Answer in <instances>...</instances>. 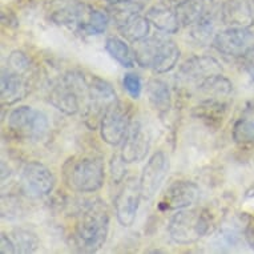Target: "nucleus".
I'll return each instance as SVG.
<instances>
[{
    "label": "nucleus",
    "mask_w": 254,
    "mask_h": 254,
    "mask_svg": "<svg viewBox=\"0 0 254 254\" xmlns=\"http://www.w3.org/2000/svg\"><path fill=\"white\" fill-rule=\"evenodd\" d=\"M200 198V188L192 181H175L165 189L158 209L163 212H177L192 208Z\"/></svg>",
    "instance_id": "obj_13"
},
{
    "label": "nucleus",
    "mask_w": 254,
    "mask_h": 254,
    "mask_svg": "<svg viewBox=\"0 0 254 254\" xmlns=\"http://www.w3.org/2000/svg\"><path fill=\"white\" fill-rule=\"evenodd\" d=\"M28 77L4 67L1 71V104L16 103L28 93Z\"/></svg>",
    "instance_id": "obj_16"
},
{
    "label": "nucleus",
    "mask_w": 254,
    "mask_h": 254,
    "mask_svg": "<svg viewBox=\"0 0 254 254\" xmlns=\"http://www.w3.org/2000/svg\"><path fill=\"white\" fill-rule=\"evenodd\" d=\"M5 67L17 72V73L29 76L32 65H31V62L27 58V55L20 52V51H13L12 54L8 56V59H7V65Z\"/></svg>",
    "instance_id": "obj_25"
},
{
    "label": "nucleus",
    "mask_w": 254,
    "mask_h": 254,
    "mask_svg": "<svg viewBox=\"0 0 254 254\" xmlns=\"http://www.w3.org/2000/svg\"><path fill=\"white\" fill-rule=\"evenodd\" d=\"M133 44L134 59L140 67L148 68L157 73H167L179 63L181 51L175 40L165 35L146 36Z\"/></svg>",
    "instance_id": "obj_2"
},
{
    "label": "nucleus",
    "mask_w": 254,
    "mask_h": 254,
    "mask_svg": "<svg viewBox=\"0 0 254 254\" xmlns=\"http://www.w3.org/2000/svg\"><path fill=\"white\" fill-rule=\"evenodd\" d=\"M146 17L149 23H152L156 28L165 34H176L179 31V17L176 16V13L172 12L171 9L156 7L150 9Z\"/></svg>",
    "instance_id": "obj_22"
},
{
    "label": "nucleus",
    "mask_w": 254,
    "mask_h": 254,
    "mask_svg": "<svg viewBox=\"0 0 254 254\" xmlns=\"http://www.w3.org/2000/svg\"><path fill=\"white\" fill-rule=\"evenodd\" d=\"M222 73L220 62L212 56H193L181 64L177 73L179 83L193 91L202 81Z\"/></svg>",
    "instance_id": "obj_9"
},
{
    "label": "nucleus",
    "mask_w": 254,
    "mask_h": 254,
    "mask_svg": "<svg viewBox=\"0 0 254 254\" xmlns=\"http://www.w3.org/2000/svg\"><path fill=\"white\" fill-rule=\"evenodd\" d=\"M232 137L237 144L254 142V104L246 107L232 129Z\"/></svg>",
    "instance_id": "obj_20"
},
{
    "label": "nucleus",
    "mask_w": 254,
    "mask_h": 254,
    "mask_svg": "<svg viewBox=\"0 0 254 254\" xmlns=\"http://www.w3.org/2000/svg\"><path fill=\"white\" fill-rule=\"evenodd\" d=\"M150 148V133L140 120H132L121 146V158L127 164L141 163Z\"/></svg>",
    "instance_id": "obj_14"
},
{
    "label": "nucleus",
    "mask_w": 254,
    "mask_h": 254,
    "mask_svg": "<svg viewBox=\"0 0 254 254\" xmlns=\"http://www.w3.org/2000/svg\"><path fill=\"white\" fill-rule=\"evenodd\" d=\"M212 46L222 55L244 58L254 48V34L245 27H230L216 34Z\"/></svg>",
    "instance_id": "obj_10"
},
{
    "label": "nucleus",
    "mask_w": 254,
    "mask_h": 254,
    "mask_svg": "<svg viewBox=\"0 0 254 254\" xmlns=\"http://www.w3.org/2000/svg\"><path fill=\"white\" fill-rule=\"evenodd\" d=\"M169 172V158L163 150H157L146 161L140 176V189L144 200H152L157 194Z\"/></svg>",
    "instance_id": "obj_12"
},
{
    "label": "nucleus",
    "mask_w": 254,
    "mask_h": 254,
    "mask_svg": "<svg viewBox=\"0 0 254 254\" xmlns=\"http://www.w3.org/2000/svg\"><path fill=\"white\" fill-rule=\"evenodd\" d=\"M123 87L127 91V93L129 95L132 99L137 100L141 96L142 91V81L141 77L134 73H127L123 77Z\"/></svg>",
    "instance_id": "obj_26"
},
{
    "label": "nucleus",
    "mask_w": 254,
    "mask_h": 254,
    "mask_svg": "<svg viewBox=\"0 0 254 254\" xmlns=\"http://www.w3.org/2000/svg\"><path fill=\"white\" fill-rule=\"evenodd\" d=\"M0 252L3 254H13L16 253V246L13 242L12 237H9L5 233H1V238H0Z\"/></svg>",
    "instance_id": "obj_28"
},
{
    "label": "nucleus",
    "mask_w": 254,
    "mask_h": 254,
    "mask_svg": "<svg viewBox=\"0 0 254 254\" xmlns=\"http://www.w3.org/2000/svg\"><path fill=\"white\" fill-rule=\"evenodd\" d=\"M242 64H244V69L246 73L250 76V79L254 80V48L242 58Z\"/></svg>",
    "instance_id": "obj_29"
},
{
    "label": "nucleus",
    "mask_w": 254,
    "mask_h": 254,
    "mask_svg": "<svg viewBox=\"0 0 254 254\" xmlns=\"http://www.w3.org/2000/svg\"><path fill=\"white\" fill-rule=\"evenodd\" d=\"M130 113L132 105L121 100H116L105 111L100 121V134L104 142L116 146L124 141L132 123Z\"/></svg>",
    "instance_id": "obj_8"
},
{
    "label": "nucleus",
    "mask_w": 254,
    "mask_h": 254,
    "mask_svg": "<svg viewBox=\"0 0 254 254\" xmlns=\"http://www.w3.org/2000/svg\"><path fill=\"white\" fill-rule=\"evenodd\" d=\"M11 237L16 246V253H35L40 246V240L36 233L28 229L16 228L13 229Z\"/></svg>",
    "instance_id": "obj_23"
},
{
    "label": "nucleus",
    "mask_w": 254,
    "mask_h": 254,
    "mask_svg": "<svg viewBox=\"0 0 254 254\" xmlns=\"http://www.w3.org/2000/svg\"><path fill=\"white\" fill-rule=\"evenodd\" d=\"M21 184L25 192L32 197H44L54 190L55 176L46 165L31 161L23 167Z\"/></svg>",
    "instance_id": "obj_15"
},
{
    "label": "nucleus",
    "mask_w": 254,
    "mask_h": 254,
    "mask_svg": "<svg viewBox=\"0 0 254 254\" xmlns=\"http://www.w3.org/2000/svg\"><path fill=\"white\" fill-rule=\"evenodd\" d=\"M146 96L150 107L158 115H167L172 108L171 89L165 81L160 79H150L146 83Z\"/></svg>",
    "instance_id": "obj_18"
},
{
    "label": "nucleus",
    "mask_w": 254,
    "mask_h": 254,
    "mask_svg": "<svg viewBox=\"0 0 254 254\" xmlns=\"http://www.w3.org/2000/svg\"><path fill=\"white\" fill-rule=\"evenodd\" d=\"M125 161L121 158V156H113L112 157V163H111V168H112V177L116 181H120V180L124 179L125 176Z\"/></svg>",
    "instance_id": "obj_27"
},
{
    "label": "nucleus",
    "mask_w": 254,
    "mask_h": 254,
    "mask_svg": "<svg viewBox=\"0 0 254 254\" xmlns=\"http://www.w3.org/2000/svg\"><path fill=\"white\" fill-rule=\"evenodd\" d=\"M149 28L148 17H142L136 13H132L119 25V31L121 35L130 43L140 42L142 39H145L149 35Z\"/></svg>",
    "instance_id": "obj_19"
},
{
    "label": "nucleus",
    "mask_w": 254,
    "mask_h": 254,
    "mask_svg": "<svg viewBox=\"0 0 254 254\" xmlns=\"http://www.w3.org/2000/svg\"><path fill=\"white\" fill-rule=\"evenodd\" d=\"M8 129L19 140L39 141L48 133L50 123L42 111L32 107H19L9 113Z\"/></svg>",
    "instance_id": "obj_7"
},
{
    "label": "nucleus",
    "mask_w": 254,
    "mask_h": 254,
    "mask_svg": "<svg viewBox=\"0 0 254 254\" xmlns=\"http://www.w3.org/2000/svg\"><path fill=\"white\" fill-rule=\"evenodd\" d=\"M84 72H68L50 88L48 100L55 108L68 116L79 113L84 107Z\"/></svg>",
    "instance_id": "obj_6"
},
{
    "label": "nucleus",
    "mask_w": 254,
    "mask_h": 254,
    "mask_svg": "<svg viewBox=\"0 0 254 254\" xmlns=\"http://www.w3.org/2000/svg\"><path fill=\"white\" fill-rule=\"evenodd\" d=\"M109 232V210L101 200H91L80 208L75 222L76 246L83 252H97Z\"/></svg>",
    "instance_id": "obj_1"
},
{
    "label": "nucleus",
    "mask_w": 254,
    "mask_h": 254,
    "mask_svg": "<svg viewBox=\"0 0 254 254\" xmlns=\"http://www.w3.org/2000/svg\"><path fill=\"white\" fill-rule=\"evenodd\" d=\"M142 198L140 181L136 177L127 179L120 188L115 198V212L116 218L121 226L128 228L133 225L137 217L140 200Z\"/></svg>",
    "instance_id": "obj_11"
},
{
    "label": "nucleus",
    "mask_w": 254,
    "mask_h": 254,
    "mask_svg": "<svg viewBox=\"0 0 254 254\" xmlns=\"http://www.w3.org/2000/svg\"><path fill=\"white\" fill-rule=\"evenodd\" d=\"M210 230V217L205 209H183L168 222L169 237L179 245H190L206 236Z\"/></svg>",
    "instance_id": "obj_5"
},
{
    "label": "nucleus",
    "mask_w": 254,
    "mask_h": 254,
    "mask_svg": "<svg viewBox=\"0 0 254 254\" xmlns=\"http://www.w3.org/2000/svg\"><path fill=\"white\" fill-rule=\"evenodd\" d=\"M108 21L109 19L107 13L101 11H91L80 31L84 35H101L104 34V31L108 27Z\"/></svg>",
    "instance_id": "obj_24"
},
{
    "label": "nucleus",
    "mask_w": 254,
    "mask_h": 254,
    "mask_svg": "<svg viewBox=\"0 0 254 254\" xmlns=\"http://www.w3.org/2000/svg\"><path fill=\"white\" fill-rule=\"evenodd\" d=\"M246 240L249 242L250 248H253L254 249V225L250 226L249 230H248V233H246Z\"/></svg>",
    "instance_id": "obj_30"
},
{
    "label": "nucleus",
    "mask_w": 254,
    "mask_h": 254,
    "mask_svg": "<svg viewBox=\"0 0 254 254\" xmlns=\"http://www.w3.org/2000/svg\"><path fill=\"white\" fill-rule=\"evenodd\" d=\"M233 91V84L226 79L222 73L209 77L193 89L201 101H222L228 103V99Z\"/></svg>",
    "instance_id": "obj_17"
},
{
    "label": "nucleus",
    "mask_w": 254,
    "mask_h": 254,
    "mask_svg": "<svg viewBox=\"0 0 254 254\" xmlns=\"http://www.w3.org/2000/svg\"><path fill=\"white\" fill-rule=\"evenodd\" d=\"M63 176L67 187L75 192H97L105 180L104 160L97 154L73 156L64 164Z\"/></svg>",
    "instance_id": "obj_3"
},
{
    "label": "nucleus",
    "mask_w": 254,
    "mask_h": 254,
    "mask_svg": "<svg viewBox=\"0 0 254 254\" xmlns=\"http://www.w3.org/2000/svg\"><path fill=\"white\" fill-rule=\"evenodd\" d=\"M105 51L108 52L109 56L115 59L121 67L133 68L134 67V54L130 50L129 46L117 36H111L105 40Z\"/></svg>",
    "instance_id": "obj_21"
},
{
    "label": "nucleus",
    "mask_w": 254,
    "mask_h": 254,
    "mask_svg": "<svg viewBox=\"0 0 254 254\" xmlns=\"http://www.w3.org/2000/svg\"><path fill=\"white\" fill-rule=\"evenodd\" d=\"M84 84L85 99L83 119L89 128L96 129L97 125H100L105 111L117 100L116 91L107 80L91 73H84Z\"/></svg>",
    "instance_id": "obj_4"
}]
</instances>
